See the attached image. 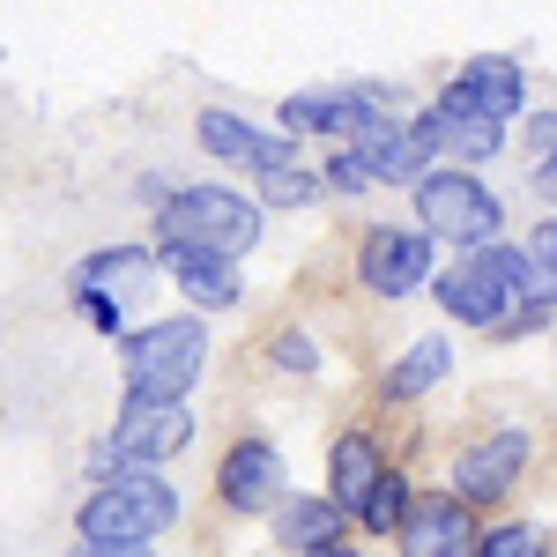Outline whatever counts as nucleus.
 <instances>
[{
	"label": "nucleus",
	"mask_w": 557,
	"mask_h": 557,
	"mask_svg": "<svg viewBox=\"0 0 557 557\" xmlns=\"http://www.w3.org/2000/svg\"><path fill=\"white\" fill-rule=\"evenodd\" d=\"M178 528V491L149 469H112L75 513V543L89 550H157V535Z\"/></svg>",
	"instance_id": "nucleus-1"
},
{
	"label": "nucleus",
	"mask_w": 557,
	"mask_h": 557,
	"mask_svg": "<svg viewBox=\"0 0 557 557\" xmlns=\"http://www.w3.org/2000/svg\"><path fill=\"white\" fill-rule=\"evenodd\" d=\"M253 194L238 186H172V201L157 209V246H186V253H215V260H246L260 246Z\"/></svg>",
	"instance_id": "nucleus-2"
},
{
	"label": "nucleus",
	"mask_w": 557,
	"mask_h": 557,
	"mask_svg": "<svg viewBox=\"0 0 557 557\" xmlns=\"http://www.w3.org/2000/svg\"><path fill=\"white\" fill-rule=\"evenodd\" d=\"M201 364H209V327L194 312H172V320H149V327L120 335L127 401H186Z\"/></svg>",
	"instance_id": "nucleus-3"
},
{
	"label": "nucleus",
	"mask_w": 557,
	"mask_h": 557,
	"mask_svg": "<svg viewBox=\"0 0 557 557\" xmlns=\"http://www.w3.org/2000/svg\"><path fill=\"white\" fill-rule=\"evenodd\" d=\"M409 201H417V223L409 231H424L431 246H461V253H483V246H498V194L483 186L475 172H454V164H431L417 186H409Z\"/></svg>",
	"instance_id": "nucleus-4"
},
{
	"label": "nucleus",
	"mask_w": 557,
	"mask_h": 557,
	"mask_svg": "<svg viewBox=\"0 0 557 557\" xmlns=\"http://www.w3.org/2000/svg\"><path fill=\"white\" fill-rule=\"evenodd\" d=\"M194 446V409L186 401H120V424L104 438V454H97V469H164L172 454Z\"/></svg>",
	"instance_id": "nucleus-5"
},
{
	"label": "nucleus",
	"mask_w": 557,
	"mask_h": 557,
	"mask_svg": "<svg viewBox=\"0 0 557 557\" xmlns=\"http://www.w3.org/2000/svg\"><path fill=\"white\" fill-rule=\"evenodd\" d=\"M283 141L290 134H335V141H364V134H380L394 112H386V89H298V97H283Z\"/></svg>",
	"instance_id": "nucleus-6"
},
{
	"label": "nucleus",
	"mask_w": 557,
	"mask_h": 557,
	"mask_svg": "<svg viewBox=\"0 0 557 557\" xmlns=\"http://www.w3.org/2000/svg\"><path fill=\"white\" fill-rule=\"evenodd\" d=\"M431 104H446L461 120H483V127H513L520 112H528V75H520V60H506V52H475Z\"/></svg>",
	"instance_id": "nucleus-7"
},
{
	"label": "nucleus",
	"mask_w": 557,
	"mask_h": 557,
	"mask_svg": "<svg viewBox=\"0 0 557 557\" xmlns=\"http://www.w3.org/2000/svg\"><path fill=\"white\" fill-rule=\"evenodd\" d=\"M357 275H364L372 298H409L438 275V246L409 223H372L364 246H357Z\"/></svg>",
	"instance_id": "nucleus-8"
},
{
	"label": "nucleus",
	"mask_w": 557,
	"mask_h": 557,
	"mask_svg": "<svg viewBox=\"0 0 557 557\" xmlns=\"http://www.w3.org/2000/svg\"><path fill=\"white\" fill-rule=\"evenodd\" d=\"M528 454H535L528 431H491V438L461 446V461H454V491H446V498H461L469 513H475V506H506L513 483L528 475Z\"/></svg>",
	"instance_id": "nucleus-9"
},
{
	"label": "nucleus",
	"mask_w": 557,
	"mask_h": 557,
	"mask_svg": "<svg viewBox=\"0 0 557 557\" xmlns=\"http://www.w3.org/2000/svg\"><path fill=\"white\" fill-rule=\"evenodd\" d=\"M215 498H223L231 513H275V498H290L283 446H268V438H238V446L215 461Z\"/></svg>",
	"instance_id": "nucleus-10"
},
{
	"label": "nucleus",
	"mask_w": 557,
	"mask_h": 557,
	"mask_svg": "<svg viewBox=\"0 0 557 557\" xmlns=\"http://www.w3.org/2000/svg\"><path fill=\"white\" fill-rule=\"evenodd\" d=\"M431 298L446 305V320L483 327V335H506V320H513V298H506V283L483 268V253H461L454 268H438V275H431Z\"/></svg>",
	"instance_id": "nucleus-11"
},
{
	"label": "nucleus",
	"mask_w": 557,
	"mask_h": 557,
	"mask_svg": "<svg viewBox=\"0 0 557 557\" xmlns=\"http://www.w3.org/2000/svg\"><path fill=\"white\" fill-rule=\"evenodd\" d=\"M475 513L461 498H446V491H424V498H409V513L394 528V543L401 557H475Z\"/></svg>",
	"instance_id": "nucleus-12"
},
{
	"label": "nucleus",
	"mask_w": 557,
	"mask_h": 557,
	"mask_svg": "<svg viewBox=\"0 0 557 557\" xmlns=\"http://www.w3.org/2000/svg\"><path fill=\"white\" fill-rule=\"evenodd\" d=\"M194 141H201L209 157H223V164H253V178L260 172H290V164H298V141L253 127V120H238V112H223V104H209V112L194 120Z\"/></svg>",
	"instance_id": "nucleus-13"
},
{
	"label": "nucleus",
	"mask_w": 557,
	"mask_h": 557,
	"mask_svg": "<svg viewBox=\"0 0 557 557\" xmlns=\"http://www.w3.org/2000/svg\"><path fill=\"white\" fill-rule=\"evenodd\" d=\"M357 164H364L372 186H417L438 157H431V141H424L417 120H386L380 134H364V141H357Z\"/></svg>",
	"instance_id": "nucleus-14"
},
{
	"label": "nucleus",
	"mask_w": 557,
	"mask_h": 557,
	"mask_svg": "<svg viewBox=\"0 0 557 557\" xmlns=\"http://www.w3.org/2000/svg\"><path fill=\"white\" fill-rule=\"evenodd\" d=\"M164 268H172L178 290H186L194 320H201V312H231V305L246 298V275H238V260H215V253H186V246H164Z\"/></svg>",
	"instance_id": "nucleus-15"
},
{
	"label": "nucleus",
	"mask_w": 557,
	"mask_h": 557,
	"mask_svg": "<svg viewBox=\"0 0 557 557\" xmlns=\"http://www.w3.org/2000/svg\"><path fill=\"white\" fill-rule=\"evenodd\" d=\"M149 268H157V253L149 246H97V253L75 268V298H112L127 305L149 290Z\"/></svg>",
	"instance_id": "nucleus-16"
},
{
	"label": "nucleus",
	"mask_w": 557,
	"mask_h": 557,
	"mask_svg": "<svg viewBox=\"0 0 557 557\" xmlns=\"http://www.w3.org/2000/svg\"><path fill=\"white\" fill-rule=\"evenodd\" d=\"M417 127H424L431 157H454V172H475V164H491V157L506 149V127H483V120H461V112H446V104H431V112H417Z\"/></svg>",
	"instance_id": "nucleus-17"
},
{
	"label": "nucleus",
	"mask_w": 557,
	"mask_h": 557,
	"mask_svg": "<svg viewBox=\"0 0 557 557\" xmlns=\"http://www.w3.org/2000/svg\"><path fill=\"white\" fill-rule=\"evenodd\" d=\"M380 475H386L380 438H372V431H343V438H335V454H327V506H343V513H349Z\"/></svg>",
	"instance_id": "nucleus-18"
},
{
	"label": "nucleus",
	"mask_w": 557,
	"mask_h": 557,
	"mask_svg": "<svg viewBox=\"0 0 557 557\" xmlns=\"http://www.w3.org/2000/svg\"><path fill=\"white\" fill-rule=\"evenodd\" d=\"M446 372H454V343L431 327V335H417V343L386 364L380 394H386V401H417V394H431V386H446Z\"/></svg>",
	"instance_id": "nucleus-19"
},
{
	"label": "nucleus",
	"mask_w": 557,
	"mask_h": 557,
	"mask_svg": "<svg viewBox=\"0 0 557 557\" xmlns=\"http://www.w3.org/2000/svg\"><path fill=\"white\" fill-rule=\"evenodd\" d=\"M275 535L290 543V550H335L349 543V513L343 506H327V498H275Z\"/></svg>",
	"instance_id": "nucleus-20"
},
{
	"label": "nucleus",
	"mask_w": 557,
	"mask_h": 557,
	"mask_svg": "<svg viewBox=\"0 0 557 557\" xmlns=\"http://www.w3.org/2000/svg\"><path fill=\"white\" fill-rule=\"evenodd\" d=\"M409 498H417V491H409V475L386 469L380 483H372V491H364V498L349 506V520H357L364 535H394V528H401V513H409Z\"/></svg>",
	"instance_id": "nucleus-21"
},
{
	"label": "nucleus",
	"mask_w": 557,
	"mask_h": 557,
	"mask_svg": "<svg viewBox=\"0 0 557 557\" xmlns=\"http://www.w3.org/2000/svg\"><path fill=\"white\" fill-rule=\"evenodd\" d=\"M320 201V172H305V164H290V172H260L253 178V209H312Z\"/></svg>",
	"instance_id": "nucleus-22"
},
{
	"label": "nucleus",
	"mask_w": 557,
	"mask_h": 557,
	"mask_svg": "<svg viewBox=\"0 0 557 557\" xmlns=\"http://www.w3.org/2000/svg\"><path fill=\"white\" fill-rule=\"evenodd\" d=\"M475 557H550V543H543L535 520H498V528L475 535Z\"/></svg>",
	"instance_id": "nucleus-23"
},
{
	"label": "nucleus",
	"mask_w": 557,
	"mask_h": 557,
	"mask_svg": "<svg viewBox=\"0 0 557 557\" xmlns=\"http://www.w3.org/2000/svg\"><path fill=\"white\" fill-rule=\"evenodd\" d=\"M268 357H275L283 372H320V343H312L305 327H283V335L268 343Z\"/></svg>",
	"instance_id": "nucleus-24"
},
{
	"label": "nucleus",
	"mask_w": 557,
	"mask_h": 557,
	"mask_svg": "<svg viewBox=\"0 0 557 557\" xmlns=\"http://www.w3.org/2000/svg\"><path fill=\"white\" fill-rule=\"evenodd\" d=\"M372 178H364V164H357V149H335L327 157V172H320V194H364Z\"/></svg>",
	"instance_id": "nucleus-25"
},
{
	"label": "nucleus",
	"mask_w": 557,
	"mask_h": 557,
	"mask_svg": "<svg viewBox=\"0 0 557 557\" xmlns=\"http://www.w3.org/2000/svg\"><path fill=\"white\" fill-rule=\"evenodd\" d=\"M520 141L535 149V164L557 157V112H528V120H520Z\"/></svg>",
	"instance_id": "nucleus-26"
},
{
	"label": "nucleus",
	"mask_w": 557,
	"mask_h": 557,
	"mask_svg": "<svg viewBox=\"0 0 557 557\" xmlns=\"http://www.w3.org/2000/svg\"><path fill=\"white\" fill-rule=\"evenodd\" d=\"M75 305H83V320L97 335H127V305H112V298H75Z\"/></svg>",
	"instance_id": "nucleus-27"
},
{
	"label": "nucleus",
	"mask_w": 557,
	"mask_h": 557,
	"mask_svg": "<svg viewBox=\"0 0 557 557\" xmlns=\"http://www.w3.org/2000/svg\"><path fill=\"white\" fill-rule=\"evenodd\" d=\"M528 260L557 275V215H543V223H535V238H528Z\"/></svg>",
	"instance_id": "nucleus-28"
},
{
	"label": "nucleus",
	"mask_w": 557,
	"mask_h": 557,
	"mask_svg": "<svg viewBox=\"0 0 557 557\" xmlns=\"http://www.w3.org/2000/svg\"><path fill=\"white\" fill-rule=\"evenodd\" d=\"M535 194L557 209V157H543V164H535Z\"/></svg>",
	"instance_id": "nucleus-29"
},
{
	"label": "nucleus",
	"mask_w": 557,
	"mask_h": 557,
	"mask_svg": "<svg viewBox=\"0 0 557 557\" xmlns=\"http://www.w3.org/2000/svg\"><path fill=\"white\" fill-rule=\"evenodd\" d=\"M67 557H157V550H89V543H75Z\"/></svg>",
	"instance_id": "nucleus-30"
},
{
	"label": "nucleus",
	"mask_w": 557,
	"mask_h": 557,
	"mask_svg": "<svg viewBox=\"0 0 557 557\" xmlns=\"http://www.w3.org/2000/svg\"><path fill=\"white\" fill-rule=\"evenodd\" d=\"M312 557H364L357 543H335V550H312Z\"/></svg>",
	"instance_id": "nucleus-31"
}]
</instances>
